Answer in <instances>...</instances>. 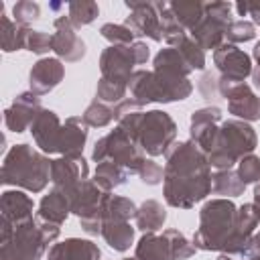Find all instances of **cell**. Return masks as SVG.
Masks as SVG:
<instances>
[{"instance_id": "6da1fadb", "label": "cell", "mask_w": 260, "mask_h": 260, "mask_svg": "<svg viewBox=\"0 0 260 260\" xmlns=\"http://www.w3.org/2000/svg\"><path fill=\"white\" fill-rule=\"evenodd\" d=\"M162 195L175 209H191L211 193V167L205 152L189 138L175 142L165 154Z\"/></svg>"}, {"instance_id": "7a4b0ae2", "label": "cell", "mask_w": 260, "mask_h": 260, "mask_svg": "<svg viewBox=\"0 0 260 260\" xmlns=\"http://www.w3.org/2000/svg\"><path fill=\"white\" fill-rule=\"evenodd\" d=\"M0 181L28 193H41L51 181V160L30 144H14L4 156Z\"/></svg>"}, {"instance_id": "3957f363", "label": "cell", "mask_w": 260, "mask_h": 260, "mask_svg": "<svg viewBox=\"0 0 260 260\" xmlns=\"http://www.w3.org/2000/svg\"><path fill=\"white\" fill-rule=\"evenodd\" d=\"M238 207L232 199L205 201L199 211V228L193 234V246L203 252H228L236 230Z\"/></svg>"}, {"instance_id": "277c9868", "label": "cell", "mask_w": 260, "mask_h": 260, "mask_svg": "<svg viewBox=\"0 0 260 260\" xmlns=\"http://www.w3.org/2000/svg\"><path fill=\"white\" fill-rule=\"evenodd\" d=\"M258 146L256 130L244 120H225L219 124L217 140L207 154V162L215 171H228L240 162V158L252 154Z\"/></svg>"}, {"instance_id": "5b68a950", "label": "cell", "mask_w": 260, "mask_h": 260, "mask_svg": "<svg viewBox=\"0 0 260 260\" xmlns=\"http://www.w3.org/2000/svg\"><path fill=\"white\" fill-rule=\"evenodd\" d=\"M61 234V225L30 217L14 228L10 242L0 244V260H39Z\"/></svg>"}, {"instance_id": "8992f818", "label": "cell", "mask_w": 260, "mask_h": 260, "mask_svg": "<svg viewBox=\"0 0 260 260\" xmlns=\"http://www.w3.org/2000/svg\"><path fill=\"white\" fill-rule=\"evenodd\" d=\"M152 71L162 87L165 104L181 102L191 95L193 91V83L189 79L191 67L175 47H165L154 55Z\"/></svg>"}, {"instance_id": "52a82bcc", "label": "cell", "mask_w": 260, "mask_h": 260, "mask_svg": "<svg viewBox=\"0 0 260 260\" xmlns=\"http://www.w3.org/2000/svg\"><path fill=\"white\" fill-rule=\"evenodd\" d=\"M144 158L146 156H144V150L140 148V144L122 126H116L106 136L98 138L93 144V150H91L93 162L112 160L118 167H122L124 171H128V175H138Z\"/></svg>"}, {"instance_id": "ba28073f", "label": "cell", "mask_w": 260, "mask_h": 260, "mask_svg": "<svg viewBox=\"0 0 260 260\" xmlns=\"http://www.w3.org/2000/svg\"><path fill=\"white\" fill-rule=\"evenodd\" d=\"M108 191L100 189L98 183L93 179H85L81 181L67 197H69V205H71V213L79 217L81 221V230L87 236H102V228H104V199H106Z\"/></svg>"}, {"instance_id": "9c48e42d", "label": "cell", "mask_w": 260, "mask_h": 260, "mask_svg": "<svg viewBox=\"0 0 260 260\" xmlns=\"http://www.w3.org/2000/svg\"><path fill=\"white\" fill-rule=\"evenodd\" d=\"M177 124L175 120L162 110H148L142 112L136 142L148 156L167 154V150L177 142Z\"/></svg>"}, {"instance_id": "30bf717a", "label": "cell", "mask_w": 260, "mask_h": 260, "mask_svg": "<svg viewBox=\"0 0 260 260\" xmlns=\"http://www.w3.org/2000/svg\"><path fill=\"white\" fill-rule=\"evenodd\" d=\"M232 10H234L232 2H221V0L205 2L203 18L189 32L203 47V51H215V49H219L225 43L228 26L234 22Z\"/></svg>"}, {"instance_id": "8fae6325", "label": "cell", "mask_w": 260, "mask_h": 260, "mask_svg": "<svg viewBox=\"0 0 260 260\" xmlns=\"http://www.w3.org/2000/svg\"><path fill=\"white\" fill-rule=\"evenodd\" d=\"M219 95L228 100V112L238 120H260V95H256L248 83H230L219 79Z\"/></svg>"}, {"instance_id": "7c38bea8", "label": "cell", "mask_w": 260, "mask_h": 260, "mask_svg": "<svg viewBox=\"0 0 260 260\" xmlns=\"http://www.w3.org/2000/svg\"><path fill=\"white\" fill-rule=\"evenodd\" d=\"M126 8L130 14L126 16V26L134 32V37H148L156 43L162 41V24L156 2L142 0H126Z\"/></svg>"}, {"instance_id": "4fadbf2b", "label": "cell", "mask_w": 260, "mask_h": 260, "mask_svg": "<svg viewBox=\"0 0 260 260\" xmlns=\"http://www.w3.org/2000/svg\"><path fill=\"white\" fill-rule=\"evenodd\" d=\"M213 63L219 71V79L230 83H244L254 69L252 57L232 43H223L219 49L213 51Z\"/></svg>"}, {"instance_id": "5bb4252c", "label": "cell", "mask_w": 260, "mask_h": 260, "mask_svg": "<svg viewBox=\"0 0 260 260\" xmlns=\"http://www.w3.org/2000/svg\"><path fill=\"white\" fill-rule=\"evenodd\" d=\"M134 65H138V63H136L132 45H118V47L110 45L100 55L102 77H106L110 81H118V83H126L128 85L132 73L136 71Z\"/></svg>"}, {"instance_id": "9a60e30c", "label": "cell", "mask_w": 260, "mask_h": 260, "mask_svg": "<svg viewBox=\"0 0 260 260\" xmlns=\"http://www.w3.org/2000/svg\"><path fill=\"white\" fill-rule=\"evenodd\" d=\"M43 112V106H41V98L37 93H32L30 89L28 91H20L12 104L4 110V124L10 132H24V130H30L32 122L37 120V116Z\"/></svg>"}, {"instance_id": "2e32d148", "label": "cell", "mask_w": 260, "mask_h": 260, "mask_svg": "<svg viewBox=\"0 0 260 260\" xmlns=\"http://www.w3.org/2000/svg\"><path fill=\"white\" fill-rule=\"evenodd\" d=\"M219 122H221V110L217 106H207L191 114L189 134H191V140L199 146V150L205 152V156L211 152L217 140Z\"/></svg>"}, {"instance_id": "e0dca14e", "label": "cell", "mask_w": 260, "mask_h": 260, "mask_svg": "<svg viewBox=\"0 0 260 260\" xmlns=\"http://www.w3.org/2000/svg\"><path fill=\"white\" fill-rule=\"evenodd\" d=\"M89 175L87 160L83 154L77 156H59L51 160V183L55 189L69 195L81 181H85Z\"/></svg>"}, {"instance_id": "ac0fdd59", "label": "cell", "mask_w": 260, "mask_h": 260, "mask_svg": "<svg viewBox=\"0 0 260 260\" xmlns=\"http://www.w3.org/2000/svg\"><path fill=\"white\" fill-rule=\"evenodd\" d=\"M53 26H55V32H53V53L57 55V59L67 61V63L81 61L85 57V43L77 37L75 26L71 24L69 16H65V14L57 16Z\"/></svg>"}, {"instance_id": "d6986e66", "label": "cell", "mask_w": 260, "mask_h": 260, "mask_svg": "<svg viewBox=\"0 0 260 260\" xmlns=\"http://www.w3.org/2000/svg\"><path fill=\"white\" fill-rule=\"evenodd\" d=\"M65 77V65L57 57H43L39 59L28 73V87L37 95H47L53 91Z\"/></svg>"}, {"instance_id": "ffe728a7", "label": "cell", "mask_w": 260, "mask_h": 260, "mask_svg": "<svg viewBox=\"0 0 260 260\" xmlns=\"http://www.w3.org/2000/svg\"><path fill=\"white\" fill-rule=\"evenodd\" d=\"M61 120L53 110L43 108V112L37 116V120L30 126V134L35 144L45 154H59V138H61Z\"/></svg>"}, {"instance_id": "44dd1931", "label": "cell", "mask_w": 260, "mask_h": 260, "mask_svg": "<svg viewBox=\"0 0 260 260\" xmlns=\"http://www.w3.org/2000/svg\"><path fill=\"white\" fill-rule=\"evenodd\" d=\"M128 91H130V98L140 108H144L146 104H165L162 87H160L154 71L136 69L128 81Z\"/></svg>"}, {"instance_id": "7402d4cb", "label": "cell", "mask_w": 260, "mask_h": 260, "mask_svg": "<svg viewBox=\"0 0 260 260\" xmlns=\"http://www.w3.org/2000/svg\"><path fill=\"white\" fill-rule=\"evenodd\" d=\"M100 256L102 252L98 244L81 238H67L63 242H55L47 252V260H100Z\"/></svg>"}, {"instance_id": "603a6c76", "label": "cell", "mask_w": 260, "mask_h": 260, "mask_svg": "<svg viewBox=\"0 0 260 260\" xmlns=\"http://www.w3.org/2000/svg\"><path fill=\"white\" fill-rule=\"evenodd\" d=\"M87 124L81 116H69L61 128L59 138V154L61 156H77L83 154V146L87 140Z\"/></svg>"}, {"instance_id": "cb8c5ba5", "label": "cell", "mask_w": 260, "mask_h": 260, "mask_svg": "<svg viewBox=\"0 0 260 260\" xmlns=\"http://www.w3.org/2000/svg\"><path fill=\"white\" fill-rule=\"evenodd\" d=\"M32 209H35V201L22 189H8L0 197L2 217L12 221L14 225L30 219L32 217Z\"/></svg>"}, {"instance_id": "d4e9b609", "label": "cell", "mask_w": 260, "mask_h": 260, "mask_svg": "<svg viewBox=\"0 0 260 260\" xmlns=\"http://www.w3.org/2000/svg\"><path fill=\"white\" fill-rule=\"evenodd\" d=\"M69 213H71L69 197L63 191L55 189V187L47 195H43V199L39 203V209H37L39 219L49 221V223H57V225H63L65 219L69 217Z\"/></svg>"}, {"instance_id": "484cf974", "label": "cell", "mask_w": 260, "mask_h": 260, "mask_svg": "<svg viewBox=\"0 0 260 260\" xmlns=\"http://www.w3.org/2000/svg\"><path fill=\"white\" fill-rule=\"evenodd\" d=\"M138 260H175L173 246L165 234H142L134 248Z\"/></svg>"}, {"instance_id": "4316f807", "label": "cell", "mask_w": 260, "mask_h": 260, "mask_svg": "<svg viewBox=\"0 0 260 260\" xmlns=\"http://www.w3.org/2000/svg\"><path fill=\"white\" fill-rule=\"evenodd\" d=\"M28 32H30V28L16 24L10 16L4 14V4H0V45H2V51L12 53V51L24 49Z\"/></svg>"}, {"instance_id": "83f0119b", "label": "cell", "mask_w": 260, "mask_h": 260, "mask_svg": "<svg viewBox=\"0 0 260 260\" xmlns=\"http://www.w3.org/2000/svg\"><path fill=\"white\" fill-rule=\"evenodd\" d=\"M134 219H136V228L142 234H156L167 221V209L162 207L160 201L146 199L138 205V211H136Z\"/></svg>"}, {"instance_id": "f1b7e54d", "label": "cell", "mask_w": 260, "mask_h": 260, "mask_svg": "<svg viewBox=\"0 0 260 260\" xmlns=\"http://www.w3.org/2000/svg\"><path fill=\"white\" fill-rule=\"evenodd\" d=\"M102 238L116 252H126L134 244V228L130 221H104Z\"/></svg>"}, {"instance_id": "f546056e", "label": "cell", "mask_w": 260, "mask_h": 260, "mask_svg": "<svg viewBox=\"0 0 260 260\" xmlns=\"http://www.w3.org/2000/svg\"><path fill=\"white\" fill-rule=\"evenodd\" d=\"M169 8L187 32H191L205 14V2L199 0H173L169 2Z\"/></svg>"}, {"instance_id": "4dcf8cb0", "label": "cell", "mask_w": 260, "mask_h": 260, "mask_svg": "<svg viewBox=\"0 0 260 260\" xmlns=\"http://www.w3.org/2000/svg\"><path fill=\"white\" fill-rule=\"evenodd\" d=\"M102 211H104V221H130L132 217H136L138 207L128 197L108 193Z\"/></svg>"}, {"instance_id": "1f68e13d", "label": "cell", "mask_w": 260, "mask_h": 260, "mask_svg": "<svg viewBox=\"0 0 260 260\" xmlns=\"http://www.w3.org/2000/svg\"><path fill=\"white\" fill-rule=\"evenodd\" d=\"M128 179V171H124L122 167H118L116 162L112 160H104V162H98L95 171H93V181L98 183L100 189L112 193L116 187L124 185Z\"/></svg>"}, {"instance_id": "d6a6232c", "label": "cell", "mask_w": 260, "mask_h": 260, "mask_svg": "<svg viewBox=\"0 0 260 260\" xmlns=\"http://www.w3.org/2000/svg\"><path fill=\"white\" fill-rule=\"evenodd\" d=\"M244 181L240 179L238 171H215L213 177H211V191L215 195H221L223 199L228 197H238V195H244Z\"/></svg>"}, {"instance_id": "836d02e7", "label": "cell", "mask_w": 260, "mask_h": 260, "mask_svg": "<svg viewBox=\"0 0 260 260\" xmlns=\"http://www.w3.org/2000/svg\"><path fill=\"white\" fill-rule=\"evenodd\" d=\"M158 6V14H160V24H162V41L169 47H177L189 32L179 24V20L175 18V14L169 8V2H156Z\"/></svg>"}, {"instance_id": "e575fe53", "label": "cell", "mask_w": 260, "mask_h": 260, "mask_svg": "<svg viewBox=\"0 0 260 260\" xmlns=\"http://www.w3.org/2000/svg\"><path fill=\"white\" fill-rule=\"evenodd\" d=\"M100 14V6L93 0H73L67 6V16L75 28L91 24Z\"/></svg>"}, {"instance_id": "d590c367", "label": "cell", "mask_w": 260, "mask_h": 260, "mask_svg": "<svg viewBox=\"0 0 260 260\" xmlns=\"http://www.w3.org/2000/svg\"><path fill=\"white\" fill-rule=\"evenodd\" d=\"M81 118H83V122L89 128H106V126L112 124V120H116L114 108L108 106V104H104V102H100V100H93L85 108V112L81 114Z\"/></svg>"}, {"instance_id": "8d00e7d4", "label": "cell", "mask_w": 260, "mask_h": 260, "mask_svg": "<svg viewBox=\"0 0 260 260\" xmlns=\"http://www.w3.org/2000/svg\"><path fill=\"white\" fill-rule=\"evenodd\" d=\"M128 93V85L126 83H118V81H110L106 77L98 79V87H95V100L104 102V104H120L122 100H126Z\"/></svg>"}, {"instance_id": "74e56055", "label": "cell", "mask_w": 260, "mask_h": 260, "mask_svg": "<svg viewBox=\"0 0 260 260\" xmlns=\"http://www.w3.org/2000/svg\"><path fill=\"white\" fill-rule=\"evenodd\" d=\"M175 49L183 55V59L187 61V65L191 67V71L193 69H205V51H203V47L191 35H187Z\"/></svg>"}, {"instance_id": "f35d334b", "label": "cell", "mask_w": 260, "mask_h": 260, "mask_svg": "<svg viewBox=\"0 0 260 260\" xmlns=\"http://www.w3.org/2000/svg\"><path fill=\"white\" fill-rule=\"evenodd\" d=\"M100 35H102L110 45H114V47H118V45H132L134 39H136L134 32H132L126 24H114V22L102 24Z\"/></svg>"}, {"instance_id": "ab89813d", "label": "cell", "mask_w": 260, "mask_h": 260, "mask_svg": "<svg viewBox=\"0 0 260 260\" xmlns=\"http://www.w3.org/2000/svg\"><path fill=\"white\" fill-rule=\"evenodd\" d=\"M256 39V24L250 22V20H234L230 26H228V32H225V43H232V45H238V43H248Z\"/></svg>"}, {"instance_id": "60d3db41", "label": "cell", "mask_w": 260, "mask_h": 260, "mask_svg": "<svg viewBox=\"0 0 260 260\" xmlns=\"http://www.w3.org/2000/svg\"><path fill=\"white\" fill-rule=\"evenodd\" d=\"M167 238H169V242H171V246H173V252H175V260H185V258H191V256H195V252H197V248L193 246V242H189L179 230H173V228H169V230H165L162 232Z\"/></svg>"}, {"instance_id": "b9f144b4", "label": "cell", "mask_w": 260, "mask_h": 260, "mask_svg": "<svg viewBox=\"0 0 260 260\" xmlns=\"http://www.w3.org/2000/svg\"><path fill=\"white\" fill-rule=\"evenodd\" d=\"M41 16V6L30 0H20L12 6V20L20 26H28Z\"/></svg>"}, {"instance_id": "7bdbcfd3", "label": "cell", "mask_w": 260, "mask_h": 260, "mask_svg": "<svg viewBox=\"0 0 260 260\" xmlns=\"http://www.w3.org/2000/svg\"><path fill=\"white\" fill-rule=\"evenodd\" d=\"M238 175L240 179L244 181V185H250V183H260V156H256L254 152L240 158L238 162Z\"/></svg>"}, {"instance_id": "ee69618b", "label": "cell", "mask_w": 260, "mask_h": 260, "mask_svg": "<svg viewBox=\"0 0 260 260\" xmlns=\"http://www.w3.org/2000/svg\"><path fill=\"white\" fill-rule=\"evenodd\" d=\"M24 49L35 53V55H45V53L53 51V35H49L45 30H32L30 28Z\"/></svg>"}, {"instance_id": "f6af8a7d", "label": "cell", "mask_w": 260, "mask_h": 260, "mask_svg": "<svg viewBox=\"0 0 260 260\" xmlns=\"http://www.w3.org/2000/svg\"><path fill=\"white\" fill-rule=\"evenodd\" d=\"M138 177L146 185H158L162 181V177H165V169L158 162H154L152 158H144V162H142V167L138 171Z\"/></svg>"}, {"instance_id": "bcb514c9", "label": "cell", "mask_w": 260, "mask_h": 260, "mask_svg": "<svg viewBox=\"0 0 260 260\" xmlns=\"http://www.w3.org/2000/svg\"><path fill=\"white\" fill-rule=\"evenodd\" d=\"M199 91H201L203 98L211 100L215 93H219V77L211 71L203 73V77L199 79Z\"/></svg>"}, {"instance_id": "7dc6e473", "label": "cell", "mask_w": 260, "mask_h": 260, "mask_svg": "<svg viewBox=\"0 0 260 260\" xmlns=\"http://www.w3.org/2000/svg\"><path fill=\"white\" fill-rule=\"evenodd\" d=\"M138 110H142V108H140L132 98H126V100H122L120 104L114 106V116H116V120H118V118H122V116H126V114L138 112Z\"/></svg>"}, {"instance_id": "c3c4849f", "label": "cell", "mask_w": 260, "mask_h": 260, "mask_svg": "<svg viewBox=\"0 0 260 260\" xmlns=\"http://www.w3.org/2000/svg\"><path fill=\"white\" fill-rule=\"evenodd\" d=\"M132 49H134L136 63H138V65H144V63L148 61V57H150V49H148V45L142 43V41H134V43H132Z\"/></svg>"}, {"instance_id": "681fc988", "label": "cell", "mask_w": 260, "mask_h": 260, "mask_svg": "<svg viewBox=\"0 0 260 260\" xmlns=\"http://www.w3.org/2000/svg\"><path fill=\"white\" fill-rule=\"evenodd\" d=\"M248 16H252V22L260 26V0H248Z\"/></svg>"}, {"instance_id": "f907efd6", "label": "cell", "mask_w": 260, "mask_h": 260, "mask_svg": "<svg viewBox=\"0 0 260 260\" xmlns=\"http://www.w3.org/2000/svg\"><path fill=\"white\" fill-rule=\"evenodd\" d=\"M234 10H236L240 16H248V0H244V2H236V4H234Z\"/></svg>"}, {"instance_id": "816d5d0a", "label": "cell", "mask_w": 260, "mask_h": 260, "mask_svg": "<svg viewBox=\"0 0 260 260\" xmlns=\"http://www.w3.org/2000/svg\"><path fill=\"white\" fill-rule=\"evenodd\" d=\"M254 207H256L258 219H260V183H256V187H254Z\"/></svg>"}, {"instance_id": "f5cc1de1", "label": "cell", "mask_w": 260, "mask_h": 260, "mask_svg": "<svg viewBox=\"0 0 260 260\" xmlns=\"http://www.w3.org/2000/svg\"><path fill=\"white\" fill-rule=\"evenodd\" d=\"M252 81H254V85L260 89V65H256V67L252 69Z\"/></svg>"}, {"instance_id": "db71d44e", "label": "cell", "mask_w": 260, "mask_h": 260, "mask_svg": "<svg viewBox=\"0 0 260 260\" xmlns=\"http://www.w3.org/2000/svg\"><path fill=\"white\" fill-rule=\"evenodd\" d=\"M252 57L256 61V65H260V41L254 45V51H252Z\"/></svg>"}, {"instance_id": "11a10c76", "label": "cell", "mask_w": 260, "mask_h": 260, "mask_svg": "<svg viewBox=\"0 0 260 260\" xmlns=\"http://www.w3.org/2000/svg\"><path fill=\"white\" fill-rule=\"evenodd\" d=\"M217 260H236V256H230V254H223V252H221V254L217 256Z\"/></svg>"}, {"instance_id": "9f6ffc18", "label": "cell", "mask_w": 260, "mask_h": 260, "mask_svg": "<svg viewBox=\"0 0 260 260\" xmlns=\"http://www.w3.org/2000/svg\"><path fill=\"white\" fill-rule=\"evenodd\" d=\"M242 260H260V254H250V256H244Z\"/></svg>"}, {"instance_id": "6f0895ef", "label": "cell", "mask_w": 260, "mask_h": 260, "mask_svg": "<svg viewBox=\"0 0 260 260\" xmlns=\"http://www.w3.org/2000/svg\"><path fill=\"white\" fill-rule=\"evenodd\" d=\"M122 260H138V258H136V256H134V258H122Z\"/></svg>"}]
</instances>
